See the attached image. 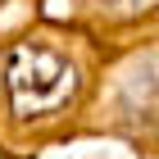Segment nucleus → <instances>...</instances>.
I'll return each instance as SVG.
<instances>
[{
    "label": "nucleus",
    "mask_w": 159,
    "mask_h": 159,
    "mask_svg": "<svg viewBox=\"0 0 159 159\" xmlns=\"http://www.w3.org/2000/svg\"><path fill=\"white\" fill-rule=\"evenodd\" d=\"M73 64L50 55V50H18L14 55V68H9V91H14V105L18 114H46V109H59L64 100L73 96Z\"/></svg>",
    "instance_id": "nucleus-1"
}]
</instances>
